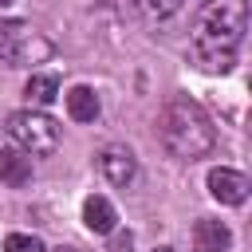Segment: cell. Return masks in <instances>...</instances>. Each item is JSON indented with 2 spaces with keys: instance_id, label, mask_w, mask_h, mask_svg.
Wrapping results in <instances>:
<instances>
[{
  "instance_id": "1",
  "label": "cell",
  "mask_w": 252,
  "mask_h": 252,
  "mask_svg": "<svg viewBox=\"0 0 252 252\" xmlns=\"http://www.w3.org/2000/svg\"><path fill=\"white\" fill-rule=\"evenodd\" d=\"M248 28L244 0H205L193 28V55L205 71H228Z\"/></svg>"
},
{
  "instance_id": "2",
  "label": "cell",
  "mask_w": 252,
  "mask_h": 252,
  "mask_svg": "<svg viewBox=\"0 0 252 252\" xmlns=\"http://www.w3.org/2000/svg\"><path fill=\"white\" fill-rule=\"evenodd\" d=\"M158 130H161L165 150L173 158H181V161H197V158H205L217 146V130H213L209 114L193 98H185V94H177V98H169L161 106Z\"/></svg>"
},
{
  "instance_id": "3",
  "label": "cell",
  "mask_w": 252,
  "mask_h": 252,
  "mask_svg": "<svg viewBox=\"0 0 252 252\" xmlns=\"http://www.w3.org/2000/svg\"><path fill=\"white\" fill-rule=\"evenodd\" d=\"M4 130H8L12 146L24 150L28 158H47V154L59 150V126L43 110H32V106L28 110H12L8 122H4Z\"/></svg>"
},
{
  "instance_id": "4",
  "label": "cell",
  "mask_w": 252,
  "mask_h": 252,
  "mask_svg": "<svg viewBox=\"0 0 252 252\" xmlns=\"http://www.w3.org/2000/svg\"><path fill=\"white\" fill-rule=\"evenodd\" d=\"M51 55V43L32 28V24H20V20H0V59L12 63V67H32V63H43Z\"/></svg>"
},
{
  "instance_id": "5",
  "label": "cell",
  "mask_w": 252,
  "mask_h": 252,
  "mask_svg": "<svg viewBox=\"0 0 252 252\" xmlns=\"http://www.w3.org/2000/svg\"><path fill=\"white\" fill-rule=\"evenodd\" d=\"M248 177L240 173V169H228V165H217V169H209V193L220 201V205H244V197H248Z\"/></svg>"
},
{
  "instance_id": "6",
  "label": "cell",
  "mask_w": 252,
  "mask_h": 252,
  "mask_svg": "<svg viewBox=\"0 0 252 252\" xmlns=\"http://www.w3.org/2000/svg\"><path fill=\"white\" fill-rule=\"evenodd\" d=\"M98 169H102V177L110 185H130L134 173H138V161H134V154L126 146H106L98 154Z\"/></svg>"
},
{
  "instance_id": "7",
  "label": "cell",
  "mask_w": 252,
  "mask_h": 252,
  "mask_svg": "<svg viewBox=\"0 0 252 252\" xmlns=\"http://www.w3.org/2000/svg\"><path fill=\"white\" fill-rule=\"evenodd\" d=\"M228 244H232V232H228L224 220L205 217V220L193 224V248H197V252H224Z\"/></svg>"
},
{
  "instance_id": "8",
  "label": "cell",
  "mask_w": 252,
  "mask_h": 252,
  "mask_svg": "<svg viewBox=\"0 0 252 252\" xmlns=\"http://www.w3.org/2000/svg\"><path fill=\"white\" fill-rule=\"evenodd\" d=\"M0 181L4 185H28L32 181V158L24 154V150H12V146H4L0 150Z\"/></svg>"
},
{
  "instance_id": "9",
  "label": "cell",
  "mask_w": 252,
  "mask_h": 252,
  "mask_svg": "<svg viewBox=\"0 0 252 252\" xmlns=\"http://www.w3.org/2000/svg\"><path fill=\"white\" fill-rule=\"evenodd\" d=\"M114 205L106 201V197H87L83 201V224L91 228V232H98V236H110L114 232Z\"/></svg>"
},
{
  "instance_id": "10",
  "label": "cell",
  "mask_w": 252,
  "mask_h": 252,
  "mask_svg": "<svg viewBox=\"0 0 252 252\" xmlns=\"http://www.w3.org/2000/svg\"><path fill=\"white\" fill-rule=\"evenodd\" d=\"M67 114L75 122H94L98 118V94L91 87H71L67 91Z\"/></svg>"
},
{
  "instance_id": "11",
  "label": "cell",
  "mask_w": 252,
  "mask_h": 252,
  "mask_svg": "<svg viewBox=\"0 0 252 252\" xmlns=\"http://www.w3.org/2000/svg\"><path fill=\"white\" fill-rule=\"evenodd\" d=\"M24 94H28L32 106H47V102L59 98V79L55 75H32L28 87H24Z\"/></svg>"
},
{
  "instance_id": "12",
  "label": "cell",
  "mask_w": 252,
  "mask_h": 252,
  "mask_svg": "<svg viewBox=\"0 0 252 252\" xmlns=\"http://www.w3.org/2000/svg\"><path fill=\"white\" fill-rule=\"evenodd\" d=\"M4 252H47V248H43V240L32 236V232H12V236L4 240Z\"/></svg>"
},
{
  "instance_id": "13",
  "label": "cell",
  "mask_w": 252,
  "mask_h": 252,
  "mask_svg": "<svg viewBox=\"0 0 252 252\" xmlns=\"http://www.w3.org/2000/svg\"><path fill=\"white\" fill-rule=\"evenodd\" d=\"M138 4H142L150 16H173V12H177L185 0H138Z\"/></svg>"
},
{
  "instance_id": "14",
  "label": "cell",
  "mask_w": 252,
  "mask_h": 252,
  "mask_svg": "<svg viewBox=\"0 0 252 252\" xmlns=\"http://www.w3.org/2000/svg\"><path fill=\"white\" fill-rule=\"evenodd\" d=\"M130 244H134V236H130V232H114V240H110V252H130Z\"/></svg>"
},
{
  "instance_id": "15",
  "label": "cell",
  "mask_w": 252,
  "mask_h": 252,
  "mask_svg": "<svg viewBox=\"0 0 252 252\" xmlns=\"http://www.w3.org/2000/svg\"><path fill=\"white\" fill-rule=\"evenodd\" d=\"M55 252H79V248H55Z\"/></svg>"
},
{
  "instance_id": "16",
  "label": "cell",
  "mask_w": 252,
  "mask_h": 252,
  "mask_svg": "<svg viewBox=\"0 0 252 252\" xmlns=\"http://www.w3.org/2000/svg\"><path fill=\"white\" fill-rule=\"evenodd\" d=\"M154 252H173V248H154Z\"/></svg>"
},
{
  "instance_id": "17",
  "label": "cell",
  "mask_w": 252,
  "mask_h": 252,
  "mask_svg": "<svg viewBox=\"0 0 252 252\" xmlns=\"http://www.w3.org/2000/svg\"><path fill=\"white\" fill-rule=\"evenodd\" d=\"M4 4H12V0H0V8H4Z\"/></svg>"
}]
</instances>
